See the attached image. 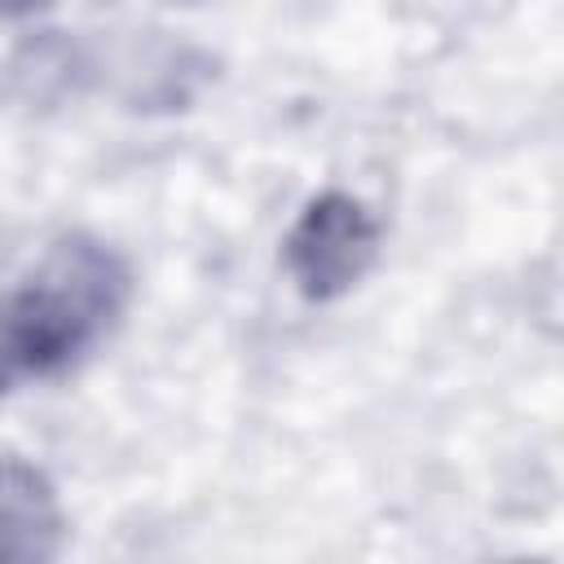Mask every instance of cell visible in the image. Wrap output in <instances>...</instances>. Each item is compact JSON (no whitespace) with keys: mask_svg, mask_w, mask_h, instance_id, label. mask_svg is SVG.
Instances as JSON below:
<instances>
[{"mask_svg":"<svg viewBox=\"0 0 564 564\" xmlns=\"http://www.w3.org/2000/svg\"><path fill=\"white\" fill-rule=\"evenodd\" d=\"M167 4H203V0H167Z\"/></svg>","mask_w":564,"mask_h":564,"instance_id":"5b68a950","label":"cell"},{"mask_svg":"<svg viewBox=\"0 0 564 564\" xmlns=\"http://www.w3.org/2000/svg\"><path fill=\"white\" fill-rule=\"evenodd\" d=\"M40 4H48V0H0V18H18V13H31Z\"/></svg>","mask_w":564,"mask_h":564,"instance_id":"277c9868","label":"cell"},{"mask_svg":"<svg viewBox=\"0 0 564 564\" xmlns=\"http://www.w3.org/2000/svg\"><path fill=\"white\" fill-rule=\"evenodd\" d=\"M379 260V220L348 189L313 194L282 238V264L295 291L313 304L339 300Z\"/></svg>","mask_w":564,"mask_h":564,"instance_id":"7a4b0ae2","label":"cell"},{"mask_svg":"<svg viewBox=\"0 0 564 564\" xmlns=\"http://www.w3.org/2000/svg\"><path fill=\"white\" fill-rule=\"evenodd\" d=\"M66 538V516L53 480L22 454L0 449V560H53Z\"/></svg>","mask_w":564,"mask_h":564,"instance_id":"3957f363","label":"cell"},{"mask_svg":"<svg viewBox=\"0 0 564 564\" xmlns=\"http://www.w3.org/2000/svg\"><path fill=\"white\" fill-rule=\"evenodd\" d=\"M128 300L132 269L110 242L93 234L57 238L0 300V392L75 366L119 326Z\"/></svg>","mask_w":564,"mask_h":564,"instance_id":"6da1fadb","label":"cell"}]
</instances>
